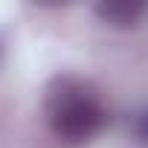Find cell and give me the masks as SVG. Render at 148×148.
Wrapping results in <instances>:
<instances>
[{"instance_id": "3957f363", "label": "cell", "mask_w": 148, "mask_h": 148, "mask_svg": "<svg viewBox=\"0 0 148 148\" xmlns=\"http://www.w3.org/2000/svg\"><path fill=\"white\" fill-rule=\"evenodd\" d=\"M134 136L139 145H148V108H142L134 119Z\"/></svg>"}, {"instance_id": "7a4b0ae2", "label": "cell", "mask_w": 148, "mask_h": 148, "mask_svg": "<svg viewBox=\"0 0 148 148\" xmlns=\"http://www.w3.org/2000/svg\"><path fill=\"white\" fill-rule=\"evenodd\" d=\"M93 12H96L99 21L125 29V26H136L139 18L148 12V6L139 3V0H110V3H99V6H93Z\"/></svg>"}, {"instance_id": "6da1fadb", "label": "cell", "mask_w": 148, "mask_h": 148, "mask_svg": "<svg viewBox=\"0 0 148 148\" xmlns=\"http://www.w3.org/2000/svg\"><path fill=\"white\" fill-rule=\"evenodd\" d=\"M44 116L55 139L67 145H84L108 125V105L102 90L82 76H55L44 96Z\"/></svg>"}]
</instances>
